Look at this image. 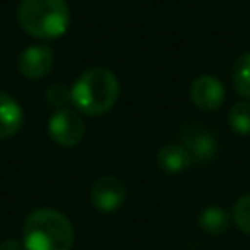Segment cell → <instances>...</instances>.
Returning a JSON list of instances; mask_svg holds the SVG:
<instances>
[{"label": "cell", "instance_id": "cell-15", "mask_svg": "<svg viewBox=\"0 0 250 250\" xmlns=\"http://www.w3.org/2000/svg\"><path fill=\"white\" fill-rule=\"evenodd\" d=\"M45 102L57 109H62L68 102H72V96H70V88H66L64 84H53L47 88L45 92Z\"/></svg>", "mask_w": 250, "mask_h": 250}, {"label": "cell", "instance_id": "cell-16", "mask_svg": "<svg viewBox=\"0 0 250 250\" xmlns=\"http://www.w3.org/2000/svg\"><path fill=\"white\" fill-rule=\"evenodd\" d=\"M0 250H25L21 242L14 240V238H8V240H2L0 242Z\"/></svg>", "mask_w": 250, "mask_h": 250}, {"label": "cell", "instance_id": "cell-3", "mask_svg": "<svg viewBox=\"0 0 250 250\" xmlns=\"http://www.w3.org/2000/svg\"><path fill=\"white\" fill-rule=\"evenodd\" d=\"M18 23L37 39H57L70 25V10L66 0H21Z\"/></svg>", "mask_w": 250, "mask_h": 250}, {"label": "cell", "instance_id": "cell-6", "mask_svg": "<svg viewBox=\"0 0 250 250\" xmlns=\"http://www.w3.org/2000/svg\"><path fill=\"white\" fill-rule=\"evenodd\" d=\"M127 199L125 184L115 176H102L90 189V201L100 213H115Z\"/></svg>", "mask_w": 250, "mask_h": 250}, {"label": "cell", "instance_id": "cell-7", "mask_svg": "<svg viewBox=\"0 0 250 250\" xmlns=\"http://www.w3.org/2000/svg\"><path fill=\"white\" fill-rule=\"evenodd\" d=\"M55 62V55L53 49L47 45H29L27 49H23L20 53L18 59V70L31 80H39L45 78Z\"/></svg>", "mask_w": 250, "mask_h": 250}, {"label": "cell", "instance_id": "cell-10", "mask_svg": "<svg viewBox=\"0 0 250 250\" xmlns=\"http://www.w3.org/2000/svg\"><path fill=\"white\" fill-rule=\"evenodd\" d=\"M156 166L166 174H180L191 166V156L182 145H164L156 152Z\"/></svg>", "mask_w": 250, "mask_h": 250}, {"label": "cell", "instance_id": "cell-8", "mask_svg": "<svg viewBox=\"0 0 250 250\" xmlns=\"http://www.w3.org/2000/svg\"><path fill=\"white\" fill-rule=\"evenodd\" d=\"M182 146L189 152L191 162H209L219 148L215 137L197 125H191L182 133Z\"/></svg>", "mask_w": 250, "mask_h": 250}, {"label": "cell", "instance_id": "cell-5", "mask_svg": "<svg viewBox=\"0 0 250 250\" xmlns=\"http://www.w3.org/2000/svg\"><path fill=\"white\" fill-rule=\"evenodd\" d=\"M227 98L223 82L213 74H199L189 84V100L201 111H215Z\"/></svg>", "mask_w": 250, "mask_h": 250}, {"label": "cell", "instance_id": "cell-9", "mask_svg": "<svg viewBox=\"0 0 250 250\" xmlns=\"http://www.w3.org/2000/svg\"><path fill=\"white\" fill-rule=\"evenodd\" d=\"M23 125V109L16 98L0 92V139L14 137Z\"/></svg>", "mask_w": 250, "mask_h": 250}, {"label": "cell", "instance_id": "cell-13", "mask_svg": "<svg viewBox=\"0 0 250 250\" xmlns=\"http://www.w3.org/2000/svg\"><path fill=\"white\" fill-rule=\"evenodd\" d=\"M229 127L240 137L250 135V102H236L229 109Z\"/></svg>", "mask_w": 250, "mask_h": 250}, {"label": "cell", "instance_id": "cell-12", "mask_svg": "<svg viewBox=\"0 0 250 250\" xmlns=\"http://www.w3.org/2000/svg\"><path fill=\"white\" fill-rule=\"evenodd\" d=\"M232 84L242 98L250 100V51L236 57L232 64Z\"/></svg>", "mask_w": 250, "mask_h": 250}, {"label": "cell", "instance_id": "cell-11", "mask_svg": "<svg viewBox=\"0 0 250 250\" xmlns=\"http://www.w3.org/2000/svg\"><path fill=\"white\" fill-rule=\"evenodd\" d=\"M230 221H232V215L221 205H207L197 215L199 229L207 234H213V236L227 232V229L230 227Z\"/></svg>", "mask_w": 250, "mask_h": 250}, {"label": "cell", "instance_id": "cell-1", "mask_svg": "<svg viewBox=\"0 0 250 250\" xmlns=\"http://www.w3.org/2000/svg\"><path fill=\"white\" fill-rule=\"evenodd\" d=\"M74 107L90 117L107 113L119 100V80L117 76L104 68L94 66L84 70L70 88Z\"/></svg>", "mask_w": 250, "mask_h": 250}, {"label": "cell", "instance_id": "cell-14", "mask_svg": "<svg viewBox=\"0 0 250 250\" xmlns=\"http://www.w3.org/2000/svg\"><path fill=\"white\" fill-rule=\"evenodd\" d=\"M232 221L238 230L244 234H250V193L240 195L232 205Z\"/></svg>", "mask_w": 250, "mask_h": 250}, {"label": "cell", "instance_id": "cell-2", "mask_svg": "<svg viewBox=\"0 0 250 250\" xmlns=\"http://www.w3.org/2000/svg\"><path fill=\"white\" fill-rule=\"evenodd\" d=\"M21 236L25 250H70L74 229L61 211L41 207L25 217Z\"/></svg>", "mask_w": 250, "mask_h": 250}, {"label": "cell", "instance_id": "cell-4", "mask_svg": "<svg viewBox=\"0 0 250 250\" xmlns=\"http://www.w3.org/2000/svg\"><path fill=\"white\" fill-rule=\"evenodd\" d=\"M47 131H49V137L59 146L70 148V146H76L82 141V137H84V121L80 119V115L76 111L62 107V109H57L51 115Z\"/></svg>", "mask_w": 250, "mask_h": 250}]
</instances>
